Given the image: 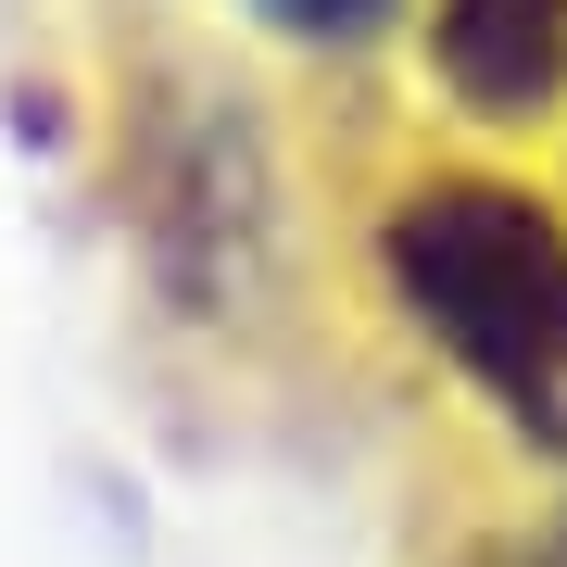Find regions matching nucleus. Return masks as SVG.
Here are the masks:
<instances>
[{
  "mask_svg": "<svg viewBox=\"0 0 567 567\" xmlns=\"http://www.w3.org/2000/svg\"><path fill=\"white\" fill-rule=\"evenodd\" d=\"M391 290L517 442L567 454V240L505 177H429L391 203Z\"/></svg>",
  "mask_w": 567,
  "mask_h": 567,
  "instance_id": "obj_1",
  "label": "nucleus"
},
{
  "mask_svg": "<svg viewBox=\"0 0 567 567\" xmlns=\"http://www.w3.org/2000/svg\"><path fill=\"white\" fill-rule=\"evenodd\" d=\"M442 76L466 114H543L567 76V0H442Z\"/></svg>",
  "mask_w": 567,
  "mask_h": 567,
  "instance_id": "obj_2",
  "label": "nucleus"
},
{
  "mask_svg": "<svg viewBox=\"0 0 567 567\" xmlns=\"http://www.w3.org/2000/svg\"><path fill=\"white\" fill-rule=\"evenodd\" d=\"M278 39H379L391 25V0H252Z\"/></svg>",
  "mask_w": 567,
  "mask_h": 567,
  "instance_id": "obj_3",
  "label": "nucleus"
}]
</instances>
